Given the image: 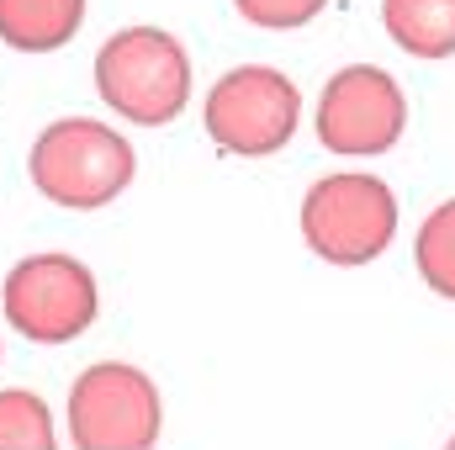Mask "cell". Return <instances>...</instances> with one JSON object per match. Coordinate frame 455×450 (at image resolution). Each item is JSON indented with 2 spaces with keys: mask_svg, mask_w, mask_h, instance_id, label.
Wrapping results in <instances>:
<instances>
[{
  "mask_svg": "<svg viewBox=\"0 0 455 450\" xmlns=\"http://www.w3.org/2000/svg\"><path fill=\"white\" fill-rule=\"evenodd\" d=\"M91 0H0V43L16 53H59L80 37Z\"/></svg>",
  "mask_w": 455,
  "mask_h": 450,
  "instance_id": "cell-8",
  "label": "cell"
},
{
  "mask_svg": "<svg viewBox=\"0 0 455 450\" xmlns=\"http://www.w3.org/2000/svg\"><path fill=\"white\" fill-rule=\"evenodd\" d=\"M451 450H455V435H451Z\"/></svg>",
  "mask_w": 455,
  "mask_h": 450,
  "instance_id": "cell-13",
  "label": "cell"
},
{
  "mask_svg": "<svg viewBox=\"0 0 455 450\" xmlns=\"http://www.w3.org/2000/svg\"><path fill=\"white\" fill-rule=\"evenodd\" d=\"M0 355H5V344H0Z\"/></svg>",
  "mask_w": 455,
  "mask_h": 450,
  "instance_id": "cell-14",
  "label": "cell"
},
{
  "mask_svg": "<svg viewBox=\"0 0 455 450\" xmlns=\"http://www.w3.org/2000/svg\"><path fill=\"white\" fill-rule=\"evenodd\" d=\"M233 11L259 32H297L329 11V0H233Z\"/></svg>",
  "mask_w": 455,
  "mask_h": 450,
  "instance_id": "cell-12",
  "label": "cell"
},
{
  "mask_svg": "<svg viewBox=\"0 0 455 450\" xmlns=\"http://www.w3.org/2000/svg\"><path fill=\"white\" fill-rule=\"evenodd\" d=\"M59 424L53 408L27 387H0V450H53Z\"/></svg>",
  "mask_w": 455,
  "mask_h": 450,
  "instance_id": "cell-11",
  "label": "cell"
},
{
  "mask_svg": "<svg viewBox=\"0 0 455 450\" xmlns=\"http://www.w3.org/2000/svg\"><path fill=\"white\" fill-rule=\"evenodd\" d=\"M202 127L212 149L233 159H270L302 127V91L275 64H238L212 80L202 101Z\"/></svg>",
  "mask_w": 455,
  "mask_h": 450,
  "instance_id": "cell-4",
  "label": "cell"
},
{
  "mask_svg": "<svg viewBox=\"0 0 455 450\" xmlns=\"http://www.w3.org/2000/svg\"><path fill=\"white\" fill-rule=\"evenodd\" d=\"M96 96L132 127H170L191 107V53L164 27H122L96 48Z\"/></svg>",
  "mask_w": 455,
  "mask_h": 450,
  "instance_id": "cell-2",
  "label": "cell"
},
{
  "mask_svg": "<svg viewBox=\"0 0 455 450\" xmlns=\"http://www.w3.org/2000/svg\"><path fill=\"white\" fill-rule=\"evenodd\" d=\"M413 265L435 297L455 302V197L440 202L413 233Z\"/></svg>",
  "mask_w": 455,
  "mask_h": 450,
  "instance_id": "cell-10",
  "label": "cell"
},
{
  "mask_svg": "<svg viewBox=\"0 0 455 450\" xmlns=\"http://www.w3.org/2000/svg\"><path fill=\"white\" fill-rule=\"evenodd\" d=\"M297 228L323 265H376L397 238V191L371 170H334L307 186Z\"/></svg>",
  "mask_w": 455,
  "mask_h": 450,
  "instance_id": "cell-3",
  "label": "cell"
},
{
  "mask_svg": "<svg viewBox=\"0 0 455 450\" xmlns=\"http://www.w3.org/2000/svg\"><path fill=\"white\" fill-rule=\"evenodd\" d=\"M313 133L339 159H381L408 133V96L376 64H344L323 80Z\"/></svg>",
  "mask_w": 455,
  "mask_h": 450,
  "instance_id": "cell-7",
  "label": "cell"
},
{
  "mask_svg": "<svg viewBox=\"0 0 455 450\" xmlns=\"http://www.w3.org/2000/svg\"><path fill=\"white\" fill-rule=\"evenodd\" d=\"M0 313L27 344H75L101 318L96 270L75 254H27L0 281Z\"/></svg>",
  "mask_w": 455,
  "mask_h": 450,
  "instance_id": "cell-5",
  "label": "cell"
},
{
  "mask_svg": "<svg viewBox=\"0 0 455 450\" xmlns=\"http://www.w3.org/2000/svg\"><path fill=\"white\" fill-rule=\"evenodd\" d=\"M381 32L424 64L455 53V0H381Z\"/></svg>",
  "mask_w": 455,
  "mask_h": 450,
  "instance_id": "cell-9",
  "label": "cell"
},
{
  "mask_svg": "<svg viewBox=\"0 0 455 450\" xmlns=\"http://www.w3.org/2000/svg\"><path fill=\"white\" fill-rule=\"evenodd\" d=\"M69 446L75 450H154L164 435V403L143 366L96 360L69 387Z\"/></svg>",
  "mask_w": 455,
  "mask_h": 450,
  "instance_id": "cell-6",
  "label": "cell"
},
{
  "mask_svg": "<svg viewBox=\"0 0 455 450\" xmlns=\"http://www.w3.org/2000/svg\"><path fill=\"white\" fill-rule=\"evenodd\" d=\"M138 154L127 133L96 117H59L27 149V181L48 207L64 213H101L132 186Z\"/></svg>",
  "mask_w": 455,
  "mask_h": 450,
  "instance_id": "cell-1",
  "label": "cell"
}]
</instances>
